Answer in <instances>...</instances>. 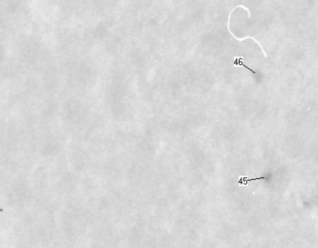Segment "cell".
<instances>
[{"label":"cell","instance_id":"obj_1","mask_svg":"<svg viewBox=\"0 0 318 248\" xmlns=\"http://www.w3.org/2000/svg\"><path fill=\"white\" fill-rule=\"evenodd\" d=\"M233 64H234V66H237V67H239V66H244L245 68H246L247 70H249V71L252 72L253 74H256V71H254L253 69H251L250 67L246 66V65L244 63V58H243V57H236V58L234 59Z\"/></svg>","mask_w":318,"mask_h":248},{"label":"cell","instance_id":"obj_2","mask_svg":"<svg viewBox=\"0 0 318 248\" xmlns=\"http://www.w3.org/2000/svg\"><path fill=\"white\" fill-rule=\"evenodd\" d=\"M258 179H263V180H265V179H267V177L266 176H261V177H255V178H247V177H241L240 179H239V184L240 185H246L249 181H254V180H258Z\"/></svg>","mask_w":318,"mask_h":248}]
</instances>
